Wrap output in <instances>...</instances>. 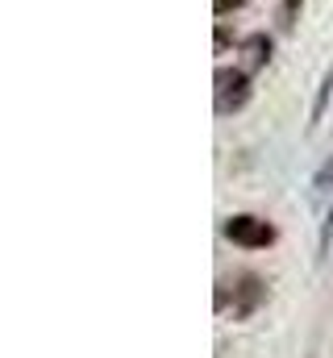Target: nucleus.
Here are the masks:
<instances>
[{"label": "nucleus", "mask_w": 333, "mask_h": 358, "mask_svg": "<svg viewBox=\"0 0 333 358\" xmlns=\"http://www.w3.org/2000/svg\"><path fill=\"white\" fill-rule=\"evenodd\" d=\"M225 238L229 242H238V246H246V250H258V246H271L275 242V229L262 221V217H229V225H225Z\"/></svg>", "instance_id": "nucleus-1"}, {"label": "nucleus", "mask_w": 333, "mask_h": 358, "mask_svg": "<svg viewBox=\"0 0 333 358\" xmlns=\"http://www.w3.org/2000/svg\"><path fill=\"white\" fill-rule=\"evenodd\" d=\"M250 96L246 71H217V113H234L242 108Z\"/></svg>", "instance_id": "nucleus-2"}, {"label": "nucleus", "mask_w": 333, "mask_h": 358, "mask_svg": "<svg viewBox=\"0 0 333 358\" xmlns=\"http://www.w3.org/2000/svg\"><path fill=\"white\" fill-rule=\"evenodd\" d=\"M246 50H250V63L258 67V63H267V55H271V42H267L262 34H254V38L246 42Z\"/></svg>", "instance_id": "nucleus-3"}, {"label": "nucleus", "mask_w": 333, "mask_h": 358, "mask_svg": "<svg viewBox=\"0 0 333 358\" xmlns=\"http://www.w3.org/2000/svg\"><path fill=\"white\" fill-rule=\"evenodd\" d=\"M330 92H333V71L325 76V84H321V92H317V104H313V125L321 121V113H325V104H330Z\"/></svg>", "instance_id": "nucleus-4"}, {"label": "nucleus", "mask_w": 333, "mask_h": 358, "mask_svg": "<svg viewBox=\"0 0 333 358\" xmlns=\"http://www.w3.org/2000/svg\"><path fill=\"white\" fill-rule=\"evenodd\" d=\"M242 4H246V0H213L217 13H234V8H242Z\"/></svg>", "instance_id": "nucleus-5"}]
</instances>
